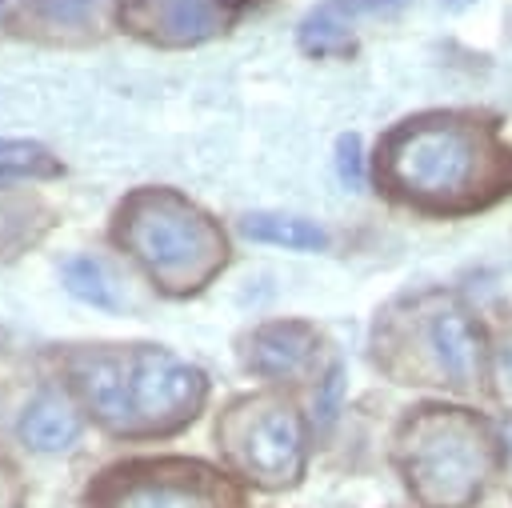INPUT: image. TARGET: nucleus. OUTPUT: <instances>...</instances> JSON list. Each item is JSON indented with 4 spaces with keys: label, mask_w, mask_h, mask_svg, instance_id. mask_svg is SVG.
<instances>
[{
    "label": "nucleus",
    "mask_w": 512,
    "mask_h": 508,
    "mask_svg": "<svg viewBox=\"0 0 512 508\" xmlns=\"http://www.w3.org/2000/svg\"><path fill=\"white\" fill-rule=\"evenodd\" d=\"M312 344H316V336L308 324H296V320L264 324L248 344V368L260 376H288L308 360Z\"/></svg>",
    "instance_id": "9b49d317"
},
{
    "label": "nucleus",
    "mask_w": 512,
    "mask_h": 508,
    "mask_svg": "<svg viewBox=\"0 0 512 508\" xmlns=\"http://www.w3.org/2000/svg\"><path fill=\"white\" fill-rule=\"evenodd\" d=\"M336 164H340V180L348 188H360L364 184V164H360V136H340L336 144Z\"/></svg>",
    "instance_id": "f3484780"
},
{
    "label": "nucleus",
    "mask_w": 512,
    "mask_h": 508,
    "mask_svg": "<svg viewBox=\"0 0 512 508\" xmlns=\"http://www.w3.org/2000/svg\"><path fill=\"white\" fill-rule=\"evenodd\" d=\"M92 508H216V488L200 468L132 464L96 488Z\"/></svg>",
    "instance_id": "39448f33"
},
{
    "label": "nucleus",
    "mask_w": 512,
    "mask_h": 508,
    "mask_svg": "<svg viewBox=\"0 0 512 508\" xmlns=\"http://www.w3.org/2000/svg\"><path fill=\"white\" fill-rule=\"evenodd\" d=\"M408 0H328L316 12L304 16L300 24V44L316 56L328 52H344L352 44V24L360 16H392L400 12Z\"/></svg>",
    "instance_id": "1a4fd4ad"
},
{
    "label": "nucleus",
    "mask_w": 512,
    "mask_h": 508,
    "mask_svg": "<svg viewBox=\"0 0 512 508\" xmlns=\"http://www.w3.org/2000/svg\"><path fill=\"white\" fill-rule=\"evenodd\" d=\"M80 436V416L72 412V404L56 392H40L36 400H28L24 416H20V440L36 452H60Z\"/></svg>",
    "instance_id": "f8f14e48"
},
{
    "label": "nucleus",
    "mask_w": 512,
    "mask_h": 508,
    "mask_svg": "<svg viewBox=\"0 0 512 508\" xmlns=\"http://www.w3.org/2000/svg\"><path fill=\"white\" fill-rule=\"evenodd\" d=\"M64 284H68L72 296H80V300H88L96 308H116V296L108 288V276H104V268L92 256H72L64 264Z\"/></svg>",
    "instance_id": "2eb2a0df"
},
{
    "label": "nucleus",
    "mask_w": 512,
    "mask_h": 508,
    "mask_svg": "<svg viewBox=\"0 0 512 508\" xmlns=\"http://www.w3.org/2000/svg\"><path fill=\"white\" fill-rule=\"evenodd\" d=\"M116 236L168 292H192L208 284L228 252L220 228L168 188H144L128 196Z\"/></svg>",
    "instance_id": "f03ea898"
},
{
    "label": "nucleus",
    "mask_w": 512,
    "mask_h": 508,
    "mask_svg": "<svg viewBox=\"0 0 512 508\" xmlns=\"http://www.w3.org/2000/svg\"><path fill=\"white\" fill-rule=\"evenodd\" d=\"M496 384H500V396L512 400V336L496 348Z\"/></svg>",
    "instance_id": "a211bd4d"
},
{
    "label": "nucleus",
    "mask_w": 512,
    "mask_h": 508,
    "mask_svg": "<svg viewBox=\"0 0 512 508\" xmlns=\"http://www.w3.org/2000/svg\"><path fill=\"white\" fill-rule=\"evenodd\" d=\"M24 12L44 28H88L108 12V0H28Z\"/></svg>",
    "instance_id": "4468645a"
},
{
    "label": "nucleus",
    "mask_w": 512,
    "mask_h": 508,
    "mask_svg": "<svg viewBox=\"0 0 512 508\" xmlns=\"http://www.w3.org/2000/svg\"><path fill=\"white\" fill-rule=\"evenodd\" d=\"M0 172H12V176H56L60 164L32 140H0Z\"/></svg>",
    "instance_id": "dca6fc26"
},
{
    "label": "nucleus",
    "mask_w": 512,
    "mask_h": 508,
    "mask_svg": "<svg viewBox=\"0 0 512 508\" xmlns=\"http://www.w3.org/2000/svg\"><path fill=\"white\" fill-rule=\"evenodd\" d=\"M128 432H172L188 424L204 400V372L164 348H136L124 356Z\"/></svg>",
    "instance_id": "20e7f679"
},
{
    "label": "nucleus",
    "mask_w": 512,
    "mask_h": 508,
    "mask_svg": "<svg viewBox=\"0 0 512 508\" xmlns=\"http://www.w3.org/2000/svg\"><path fill=\"white\" fill-rule=\"evenodd\" d=\"M440 4H444V8H468L472 0H440Z\"/></svg>",
    "instance_id": "6ab92c4d"
},
{
    "label": "nucleus",
    "mask_w": 512,
    "mask_h": 508,
    "mask_svg": "<svg viewBox=\"0 0 512 508\" xmlns=\"http://www.w3.org/2000/svg\"><path fill=\"white\" fill-rule=\"evenodd\" d=\"M244 236L260 240V244H284V248H300V252H316L328 244V232L316 220L304 216H272V212H256L244 220Z\"/></svg>",
    "instance_id": "ddd939ff"
},
{
    "label": "nucleus",
    "mask_w": 512,
    "mask_h": 508,
    "mask_svg": "<svg viewBox=\"0 0 512 508\" xmlns=\"http://www.w3.org/2000/svg\"><path fill=\"white\" fill-rule=\"evenodd\" d=\"M248 0H136L128 20L160 44H196L224 32Z\"/></svg>",
    "instance_id": "0eeeda50"
},
{
    "label": "nucleus",
    "mask_w": 512,
    "mask_h": 508,
    "mask_svg": "<svg viewBox=\"0 0 512 508\" xmlns=\"http://www.w3.org/2000/svg\"><path fill=\"white\" fill-rule=\"evenodd\" d=\"M236 456L260 484H292L304 468V424L288 404H268L244 420Z\"/></svg>",
    "instance_id": "423d86ee"
},
{
    "label": "nucleus",
    "mask_w": 512,
    "mask_h": 508,
    "mask_svg": "<svg viewBox=\"0 0 512 508\" xmlns=\"http://www.w3.org/2000/svg\"><path fill=\"white\" fill-rule=\"evenodd\" d=\"M428 348H432L440 372L452 384H468L480 372V328L456 304H444V308L432 312V320H428Z\"/></svg>",
    "instance_id": "6e6552de"
},
{
    "label": "nucleus",
    "mask_w": 512,
    "mask_h": 508,
    "mask_svg": "<svg viewBox=\"0 0 512 508\" xmlns=\"http://www.w3.org/2000/svg\"><path fill=\"white\" fill-rule=\"evenodd\" d=\"M400 468L408 488L428 508H464L492 472V440L480 420L428 408L400 436Z\"/></svg>",
    "instance_id": "7ed1b4c3"
},
{
    "label": "nucleus",
    "mask_w": 512,
    "mask_h": 508,
    "mask_svg": "<svg viewBox=\"0 0 512 508\" xmlns=\"http://www.w3.org/2000/svg\"><path fill=\"white\" fill-rule=\"evenodd\" d=\"M504 152L460 120H408L380 152V172L392 192L424 208H468L480 192H500Z\"/></svg>",
    "instance_id": "f257e3e1"
},
{
    "label": "nucleus",
    "mask_w": 512,
    "mask_h": 508,
    "mask_svg": "<svg viewBox=\"0 0 512 508\" xmlns=\"http://www.w3.org/2000/svg\"><path fill=\"white\" fill-rule=\"evenodd\" d=\"M76 384L88 400V408L116 432H128V380L124 360L112 352H84L76 356Z\"/></svg>",
    "instance_id": "9d476101"
}]
</instances>
